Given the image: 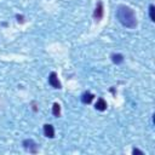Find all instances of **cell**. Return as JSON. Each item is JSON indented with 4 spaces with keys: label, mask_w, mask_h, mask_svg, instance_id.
<instances>
[{
    "label": "cell",
    "mask_w": 155,
    "mask_h": 155,
    "mask_svg": "<svg viewBox=\"0 0 155 155\" xmlns=\"http://www.w3.org/2000/svg\"><path fill=\"white\" fill-rule=\"evenodd\" d=\"M116 16H117V19L120 21V23L127 28H134L137 25L136 15H134L133 10L130 8L128 6H119V8L116 11Z\"/></svg>",
    "instance_id": "cell-1"
},
{
    "label": "cell",
    "mask_w": 155,
    "mask_h": 155,
    "mask_svg": "<svg viewBox=\"0 0 155 155\" xmlns=\"http://www.w3.org/2000/svg\"><path fill=\"white\" fill-rule=\"evenodd\" d=\"M48 82H50V85H51L52 87H54V88H61V82H59V80H58V78H57V74H56L54 71H52V73L50 74V76H48Z\"/></svg>",
    "instance_id": "cell-2"
},
{
    "label": "cell",
    "mask_w": 155,
    "mask_h": 155,
    "mask_svg": "<svg viewBox=\"0 0 155 155\" xmlns=\"http://www.w3.org/2000/svg\"><path fill=\"white\" fill-rule=\"evenodd\" d=\"M94 18L96 19H101L103 17V4L102 1H98L97 6H96V10H94Z\"/></svg>",
    "instance_id": "cell-3"
},
{
    "label": "cell",
    "mask_w": 155,
    "mask_h": 155,
    "mask_svg": "<svg viewBox=\"0 0 155 155\" xmlns=\"http://www.w3.org/2000/svg\"><path fill=\"white\" fill-rule=\"evenodd\" d=\"M44 133H45L46 137H48V138H53V137H54V130H53V126H52V125H48V124L44 125Z\"/></svg>",
    "instance_id": "cell-4"
},
{
    "label": "cell",
    "mask_w": 155,
    "mask_h": 155,
    "mask_svg": "<svg viewBox=\"0 0 155 155\" xmlns=\"http://www.w3.org/2000/svg\"><path fill=\"white\" fill-rule=\"evenodd\" d=\"M23 145H24V148H25L27 150H29V151H31V153H36V144H35L31 139L24 140V142H23Z\"/></svg>",
    "instance_id": "cell-5"
},
{
    "label": "cell",
    "mask_w": 155,
    "mask_h": 155,
    "mask_svg": "<svg viewBox=\"0 0 155 155\" xmlns=\"http://www.w3.org/2000/svg\"><path fill=\"white\" fill-rule=\"evenodd\" d=\"M96 109L97 110H99V111H103V110H105L107 109V102L103 99V98H99L98 101H97V103H96Z\"/></svg>",
    "instance_id": "cell-6"
},
{
    "label": "cell",
    "mask_w": 155,
    "mask_h": 155,
    "mask_svg": "<svg viewBox=\"0 0 155 155\" xmlns=\"http://www.w3.org/2000/svg\"><path fill=\"white\" fill-rule=\"evenodd\" d=\"M93 97H94V96H93L91 92H85V93L82 94V97H81V101H82V103L88 104V103H91V102H92Z\"/></svg>",
    "instance_id": "cell-7"
},
{
    "label": "cell",
    "mask_w": 155,
    "mask_h": 155,
    "mask_svg": "<svg viewBox=\"0 0 155 155\" xmlns=\"http://www.w3.org/2000/svg\"><path fill=\"white\" fill-rule=\"evenodd\" d=\"M52 114L54 116H59V114H61V105L58 103H54L53 104V107H52Z\"/></svg>",
    "instance_id": "cell-8"
},
{
    "label": "cell",
    "mask_w": 155,
    "mask_h": 155,
    "mask_svg": "<svg viewBox=\"0 0 155 155\" xmlns=\"http://www.w3.org/2000/svg\"><path fill=\"white\" fill-rule=\"evenodd\" d=\"M111 59H113V62L116 63V64H119V63H121V62L124 61V58H122L121 54H113V56H111Z\"/></svg>",
    "instance_id": "cell-9"
},
{
    "label": "cell",
    "mask_w": 155,
    "mask_h": 155,
    "mask_svg": "<svg viewBox=\"0 0 155 155\" xmlns=\"http://www.w3.org/2000/svg\"><path fill=\"white\" fill-rule=\"evenodd\" d=\"M149 16H150V19L154 22L155 21V17H154V5L149 6Z\"/></svg>",
    "instance_id": "cell-10"
},
{
    "label": "cell",
    "mask_w": 155,
    "mask_h": 155,
    "mask_svg": "<svg viewBox=\"0 0 155 155\" xmlns=\"http://www.w3.org/2000/svg\"><path fill=\"white\" fill-rule=\"evenodd\" d=\"M132 153H133V154H140V155H143V151H140V150H138V149H133Z\"/></svg>",
    "instance_id": "cell-11"
}]
</instances>
